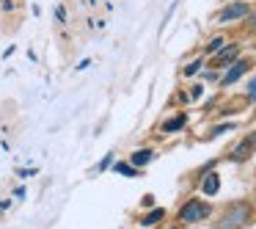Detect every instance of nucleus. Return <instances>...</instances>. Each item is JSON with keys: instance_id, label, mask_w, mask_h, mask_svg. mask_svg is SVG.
Listing matches in <instances>:
<instances>
[{"instance_id": "f257e3e1", "label": "nucleus", "mask_w": 256, "mask_h": 229, "mask_svg": "<svg viewBox=\"0 0 256 229\" xmlns=\"http://www.w3.org/2000/svg\"><path fill=\"white\" fill-rule=\"evenodd\" d=\"M254 12L250 9V3L248 0H232V3H226V6L218 12V17H215V23H220V25H228V23H240V20H248V14Z\"/></svg>"}, {"instance_id": "f03ea898", "label": "nucleus", "mask_w": 256, "mask_h": 229, "mask_svg": "<svg viewBox=\"0 0 256 229\" xmlns=\"http://www.w3.org/2000/svg\"><path fill=\"white\" fill-rule=\"evenodd\" d=\"M210 212H212V207L206 204V201L190 199L188 204L179 210V221L182 223H198V221H204V218H210Z\"/></svg>"}, {"instance_id": "7ed1b4c3", "label": "nucleus", "mask_w": 256, "mask_h": 229, "mask_svg": "<svg viewBox=\"0 0 256 229\" xmlns=\"http://www.w3.org/2000/svg\"><path fill=\"white\" fill-rule=\"evenodd\" d=\"M248 215H250L248 204H232L228 212L223 215V221L218 223V229H240L245 221H248Z\"/></svg>"}, {"instance_id": "20e7f679", "label": "nucleus", "mask_w": 256, "mask_h": 229, "mask_svg": "<svg viewBox=\"0 0 256 229\" xmlns=\"http://www.w3.org/2000/svg\"><path fill=\"white\" fill-rule=\"evenodd\" d=\"M240 53H242V47H240V45H226L223 50H218L215 56H212V67H218V69L232 67V64L240 58Z\"/></svg>"}, {"instance_id": "39448f33", "label": "nucleus", "mask_w": 256, "mask_h": 229, "mask_svg": "<svg viewBox=\"0 0 256 229\" xmlns=\"http://www.w3.org/2000/svg\"><path fill=\"white\" fill-rule=\"evenodd\" d=\"M254 149H256V133H250V135H245V138L232 149V160H234V163L245 160V157L254 155Z\"/></svg>"}, {"instance_id": "423d86ee", "label": "nucleus", "mask_w": 256, "mask_h": 229, "mask_svg": "<svg viewBox=\"0 0 256 229\" xmlns=\"http://www.w3.org/2000/svg\"><path fill=\"white\" fill-rule=\"evenodd\" d=\"M248 69H250V64H248V61H240V58H237V61H234L232 67H228V72L220 78V86H234L245 72H248Z\"/></svg>"}, {"instance_id": "0eeeda50", "label": "nucleus", "mask_w": 256, "mask_h": 229, "mask_svg": "<svg viewBox=\"0 0 256 229\" xmlns=\"http://www.w3.org/2000/svg\"><path fill=\"white\" fill-rule=\"evenodd\" d=\"M201 190H204L206 196H215L218 190H220V177H218L215 171H210V174L204 177V182H201Z\"/></svg>"}, {"instance_id": "6e6552de", "label": "nucleus", "mask_w": 256, "mask_h": 229, "mask_svg": "<svg viewBox=\"0 0 256 229\" xmlns=\"http://www.w3.org/2000/svg\"><path fill=\"white\" fill-rule=\"evenodd\" d=\"M152 160H154V152H152V149H138V152L130 155V163H132L135 168H144L146 163H152Z\"/></svg>"}, {"instance_id": "1a4fd4ad", "label": "nucleus", "mask_w": 256, "mask_h": 229, "mask_svg": "<svg viewBox=\"0 0 256 229\" xmlns=\"http://www.w3.org/2000/svg\"><path fill=\"white\" fill-rule=\"evenodd\" d=\"M162 218H166V210H162V207H154L152 212H146V215L140 218V226H144V229H149V226H157V223H160Z\"/></svg>"}, {"instance_id": "9d476101", "label": "nucleus", "mask_w": 256, "mask_h": 229, "mask_svg": "<svg viewBox=\"0 0 256 229\" xmlns=\"http://www.w3.org/2000/svg\"><path fill=\"white\" fill-rule=\"evenodd\" d=\"M184 124H188V116L184 113H179L176 119H168L166 124H162V133H176V130H182Z\"/></svg>"}, {"instance_id": "9b49d317", "label": "nucleus", "mask_w": 256, "mask_h": 229, "mask_svg": "<svg viewBox=\"0 0 256 229\" xmlns=\"http://www.w3.org/2000/svg\"><path fill=\"white\" fill-rule=\"evenodd\" d=\"M113 171L122 174V177H138V168L132 163H113Z\"/></svg>"}, {"instance_id": "f8f14e48", "label": "nucleus", "mask_w": 256, "mask_h": 229, "mask_svg": "<svg viewBox=\"0 0 256 229\" xmlns=\"http://www.w3.org/2000/svg\"><path fill=\"white\" fill-rule=\"evenodd\" d=\"M201 67H204V58H196V61H190L188 67L182 69V75H184V78H193V75L201 72Z\"/></svg>"}, {"instance_id": "ddd939ff", "label": "nucleus", "mask_w": 256, "mask_h": 229, "mask_svg": "<svg viewBox=\"0 0 256 229\" xmlns=\"http://www.w3.org/2000/svg\"><path fill=\"white\" fill-rule=\"evenodd\" d=\"M223 47H226V39H223V36H215V39L206 45V56H215V53L223 50Z\"/></svg>"}, {"instance_id": "4468645a", "label": "nucleus", "mask_w": 256, "mask_h": 229, "mask_svg": "<svg viewBox=\"0 0 256 229\" xmlns=\"http://www.w3.org/2000/svg\"><path fill=\"white\" fill-rule=\"evenodd\" d=\"M108 168H113V152H108V155L105 157H102V160L100 163H96V171H108Z\"/></svg>"}, {"instance_id": "2eb2a0df", "label": "nucleus", "mask_w": 256, "mask_h": 229, "mask_svg": "<svg viewBox=\"0 0 256 229\" xmlns=\"http://www.w3.org/2000/svg\"><path fill=\"white\" fill-rule=\"evenodd\" d=\"M0 12L14 14V12H17V0H0Z\"/></svg>"}, {"instance_id": "dca6fc26", "label": "nucleus", "mask_w": 256, "mask_h": 229, "mask_svg": "<svg viewBox=\"0 0 256 229\" xmlns=\"http://www.w3.org/2000/svg\"><path fill=\"white\" fill-rule=\"evenodd\" d=\"M66 20H69V12H66V9H64V6H56V23H66Z\"/></svg>"}, {"instance_id": "f3484780", "label": "nucleus", "mask_w": 256, "mask_h": 229, "mask_svg": "<svg viewBox=\"0 0 256 229\" xmlns=\"http://www.w3.org/2000/svg\"><path fill=\"white\" fill-rule=\"evenodd\" d=\"M201 94H204V86H193V91H190V100H198Z\"/></svg>"}, {"instance_id": "a211bd4d", "label": "nucleus", "mask_w": 256, "mask_h": 229, "mask_svg": "<svg viewBox=\"0 0 256 229\" xmlns=\"http://www.w3.org/2000/svg\"><path fill=\"white\" fill-rule=\"evenodd\" d=\"M248 97L256 102V80H250V83H248Z\"/></svg>"}, {"instance_id": "6ab92c4d", "label": "nucleus", "mask_w": 256, "mask_h": 229, "mask_svg": "<svg viewBox=\"0 0 256 229\" xmlns=\"http://www.w3.org/2000/svg\"><path fill=\"white\" fill-rule=\"evenodd\" d=\"M228 130H234V124H220V127H215L212 133H228Z\"/></svg>"}, {"instance_id": "aec40b11", "label": "nucleus", "mask_w": 256, "mask_h": 229, "mask_svg": "<svg viewBox=\"0 0 256 229\" xmlns=\"http://www.w3.org/2000/svg\"><path fill=\"white\" fill-rule=\"evenodd\" d=\"M88 67H91V61H88V58H83V61L78 64V69H88Z\"/></svg>"}, {"instance_id": "412c9836", "label": "nucleus", "mask_w": 256, "mask_h": 229, "mask_svg": "<svg viewBox=\"0 0 256 229\" xmlns=\"http://www.w3.org/2000/svg\"><path fill=\"white\" fill-rule=\"evenodd\" d=\"M248 17H250V25H254V28H256V12H250Z\"/></svg>"}, {"instance_id": "4be33fe9", "label": "nucleus", "mask_w": 256, "mask_h": 229, "mask_svg": "<svg viewBox=\"0 0 256 229\" xmlns=\"http://www.w3.org/2000/svg\"><path fill=\"white\" fill-rule=\"evenodd\" d=\"M8 204H12V201H0V212H3V210H8Z\"/></svg>"}]
</instances>
